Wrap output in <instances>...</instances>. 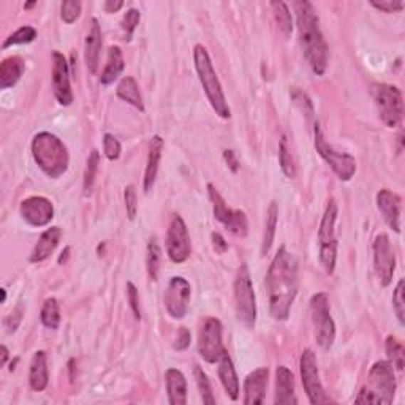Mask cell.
Returning a JSON list of instances; mask_svg holds the SVG:
<instances>
[{"label": "cell", "mask_w": 405, "mask_h": 405, "mask_svg": "<svg viewBox=\"0 0 405 405\" xmlns=\"http://www.w3.org/2000/svg\"><path fill=\"white\" fill-rule=\"evenodd\" d=\"M160 258H162V251L159 247V243L155 239H151L147 244V257H146L147 274H149V277H151V280L159 279Z\"/></svg>", "instance_id": "36"}, {"label": "cell", "mask_w": 405, "mask_h": 405, "mask_svg": "<svg viewBox=\"0 0 405 405\" xmlns=\"http://www.w3.org/2000/svg\"><path fill=\"white\" fill-rule=\"evenodd\" d=\"M208 194H209V200L212 203L214 217L225 226L226 230L233 233L234 236L246 238L248 233V220L246 212L239 209H231L223 200V196L219 194V190L212 186V184H208Z\"/></svg>", "instance_id": "11"}, {"label": "cell", "mask_w": 405, "mask_h": 405, "mask_svg": "<svg viewBox=\"0 0 405 405\" xmlns=\"http://www.w3.org/2000/svg\"><path fill=\"white\" fill-rule=\"evenodd\" d=\"M194 375H195L198 389H200V396L203 399V404L216 405V397H214V394H212L211 382L208 379V375H206V372L203 371V367L195 366L194 367Z\"/></svg>", "instance_id": "37"}, {"label": "cell", "mask_w": 405, "mask_h": 405, "mask_svg": "<svg viewBox=\"0 0 405 405\" xmlns=\"http://www.w3.org/2000/svg\"><path fill=\"white\" fill-rule=\"evenodd\" d=\"M339 214L337 203L334 198L328 201L318 228V246H320V265L323 271L331 275L336 269L337 260V238H336V220Z\"/></svg>", "instance_id": "6"}, {"label": "cell", "mask_w": 405, "mask_h": 405, "mask_svg": "<svg viewBox=\"0 0 405 405\" xmlns=\"http://www.w3.org/2000/svg\"><path fill=\"white\" fill-rule=\"evenodd\" d=\"M268 367H258L246 377L244 382V404L260 405L265 402L266 386H268Z\"/></svg>", "instance_id": "20"}, {"label": "cell", "mask_w": 405, "mask_h": 405, "mask_svg": "<svg viewBox=\"0 0 405 405\" xmlns=\"http://www.w3.org/2000/svg\"><path fill=\"white\" fill-rule=\"evenodd\" d=\"M291 100L295 102L296 106H300V110L309 119L314 117V105H312V100L309 98V95L305 94V92L300 90L298 88H293L291 89Z\"/></svg>", "instance_id": "43"}, {"label": "cell", "mask_w": 405, "mask_h": 405, "mask_svg": "<svg viewBox=\"0 0 405 405\" xmlns=\"http://www.w3.org/2000/svg\"><path fill=\"white\" fill-rule=\"evenodd\" d=\"M165 246L169 260L176 263V265H181V263H186L189 260L191 253V241L187 225L179 214H174L172 222H169Z\"/></svg>", "instance_id": "14"}, {"label": "cell", "mask_w": 405, "mask_h": 405, "mask_svg": "<svg viewBox=\"0 0 405 405\" xmlns=\"http://www.w3.org/2000/svg\"><path fill=\"white\" fill-rule=\"evenodd\" d=\"M140 21H141V13L137 9L127 10L122 18V23H120V27H122L124 37L127 41H130L133 38V33L137 31Z\"/></svg>", "instance_id": "40"}, {"label": "cell", "mask_w": 405, "mask_h": 405, "mask_svg": "<svg viewBox=\"0 0 405 405\" xmlns=\"http://www.w3.org/2000/svg\"><path fill=\"white\" fill-rule=\"evenodd\" d=\"M62 238V230L59 226H51L46 231L41 233L38 243L35 244L33 251L29 257L31 263H41L51 257V253L58 248Z\"/></svg>", "instance_id": "25"}, {"label": "cell", "mask_w": 405, "mask_h": 405, "mask_svg": "<svg viewBox=\"0 0 405 405\" xmlns=\"http://www.w3.org/2000/svg\"><path fill=\"white\" fill-rule=\"evenodd\" d=\"M21 217L33 228H41L51 223L54 219V206L45 196H29L19 206Z\"/></svg>", "instance_id": "17"}, {"label": "cell", "mask_w": 405, "mask_h": 405, "mask_svg": "<svg viewBox=\"0 0 405 405\" xmlns=\"http://www.w3.org/2000/svg\"><path fill=\"white\" fill-rule=\"evenodd\" d=\"M37 5V2H29V4H24V10H31L33 6Z\"/></svg>", "instance_id": "56"}, {"label": "cell", "mask_w": 405, "mask_h": 405, "mask_svg": "<svg viewBox=\"0 0 405 405\" xmlns=\"http://www.w3.org/2000/svg\"><path fill=\"white\" fill-rule=\"evenodd\" d=\"M163 146H165V141L160 137V135H155L152 137L151 143H149V154H147V163H146V173H144V181H143V189L144 194H149L154 189L155 179H157L160 160H162V152Z\"/></svg>", "instance_id": "23"}, {"label": "cell", "mask_w": 405, "mask_h": 405, "mask_svg": "<svg viewBox=\"0 0 405 405\" xmlns=\"http://www.w3.org/2000/svg\"><path fill=\"white\" fill-rule=\"evenodd\" d=\"M32 157L38 168L51 179H59L70 165L68 149L61 138L49 132H40L32 140Z\"/></svg>", "instance_id": "3"}, {"label": "cell", "mask_w": 405, "mask_h": 405, "mask_svg": "<svg viewBox=\"0 0 405 405\" xmlns=\"http://www.w3.org/2000/svg\"><path fill=\"white\" fill-rule=\"evenodd\" d=\"M371 5L377 10H380L383 13H388V15L389 13H399L404 10V6H405L402 0H380V2L372 0Z\"/></svg>", "instance_id": "46"}, {"label": "cell", "mask_w": 405, "mask_h": 405, "mask_svg": "<svg viewBox=\"0 0 405 405\" xmlns=\"http://www.w3.org/2000/svg\"><path fill=\"white\" fill-rule=\"evenodd\" d=\"M310 315L315 328V339L320 348L328 352L336 340V323L331 317L328 296L323 291L310 298Z\"/></svg>", "instance_id": "9"}, {"label": "cell", "mask_w": 405, "mask_h": 405, "mask_svg": "<svg viewBox=\"0 0 405 405\" xmlns=\"http://www.w3.org/2000/svg\"><path fill=\"white\" fill-rule=\"evenodd\" d=\"M404 279L397 282V285L394 288L393 293V307L396 312V317L399 320V323L404 326L405 325V300H404Z\"/></svg>", "instance_id": "44"}, {"label": "cell", "mask_w": 405, "mask_h": 405, "mask_svg": "<svg viewBox=\"0 0 405 405\" xmlns=\"http://www.w3.org/2000/svg\"><path fill=\"white\" fill-rule=\"evenodd\" d=\"M372 97L379 110L382 122L388 129H396L399 127L404 119V98L402 92L396 86L385 83L372 84Z\"/></svg>", "instance_id": "8"}, {"label": "cell", "mask_w": 405, "mask_h": 405, "mask_svg": "<svg viewBox=\"0 0 405 405\" xmlns=\"http://www.w3.org/2000/svg\"><path fill=\"white\" fill-rule=\"evenodd\" d=\"M26 63L19 56H10L0 63V89H10L16 86L21 76L24 75Z\"/></svg>", "instance_id": "28"}, {"label": "cell", "mask_w": 405, "mask_h": 405, "mask_svg": "<svg viewBox=\"0 0 405 405\" xmlns=\"http://www.w3.org/2000/svg\"><path fill=\"white\" fill-rule=\"evenodd\" d=\"M385 347H386V354H388L391 366L396 367L397 371H402L404 362H405V350H404V345L401 340L394 336H388Z\"/></svg>", "instance_id": "34"}, {"label": "cell", "mask_w": 405, "mask_h": 405, "mask_svg": "<svg viewBox=\"0 0 405 405\" xmlns=\"http://www.w3.org/2000/svg\"><path fill=\"white\" fill-rule=\"evenodd\" d=\"M35 38H37V31H35L32 26H23L4 41L2 48L6 49L10 46H16V45H29Z\"/></svg>", "instance_id": "38"}, {"label": "cell", "mask_w": 405, "mask_h": 405, "mask_svg": "<svg viewBox=\"0 0 405 405\" xmlns=\"http://www.w3.org/2000/svg\"><path fill=\"white\" fill-rule=\"evenodd\" d=\"M211 239H212V247H214V251L217 253H225L228 251V244H226V241L220 233H212Z\"/></svg>", "instance_id": "50"}, {"label": "cell", "mask_w": 405, "mask_h": 405, "mask_svg": "<svg viewBox=\"0 0 405 405\" xmlns=\"http://www.w3.org/2000/svg\"><path fill=\"white\" fill-rule=\"evenodd\" d=\"M81 9L83 5L81 2H78V0H67V2H63L61 6V16L63 23L65 24L76 23V19L81 16Z\"/></svg>", "instance_id": "41"}, {"label": "cell", "mask_w": 405, "mask_h": 405, "mask_svg": "<svg viewBox=\"0 0 405 405\" xmlns=\"http://www.w3.org/2000/svg\"><path fill=\"white\" fill-rule=\"evenodd\" d=\"M194 62H195L198 78H200L204 94L206 97H208L212 110L216 111V115L219 117L230 119L231 110L228 106V102H226L222 84H220L214 65H212L208 49H206L203 45H196L194 48Z\"/></svg>", "instance_id": "5"}, {"label": "cell", "mask_w": 405, "mask_h": 405, "mask_svg": "<svg viewBox=\"0 0 405 405\" xmlns=\"http://www.w3.org/2000/svg\"><path fill=\"white\" fill-rule=\"evenodd\" d=\"M127 298H129V303H130V307L133 315L137 320H141V307H140V296H138V290L137 287L133 285L132 282L127 283Z\"/></svg>", "instance_id": "47"}, {"label": "cell", "mask_w": 405, "mask_h": 405, "mask_svg": "<svg viewBox=\"0 0 405 405\" xmlns=\"http://www.w3.org/2000/svg\"><path fill=\"white\" fill-rule=\"evenodd\" d=\"M102 27L98 24V19L92 18L90 31L86 37V45H84V59H86V67L89 73L94 75L100 62V51H102Z\"/></svg>", "instance_id": "22"}, {"label": "cell", "mask_w": 405, "mask_h": 405, "mask_svg": "<svg viewBox=\"0 0 405 405\" xmlns=\"http://www.w3.org/2000/svg\"><path fill=\"white\" fill-rule=\"evenodd\" d=\"M23 309L21 307H16L15 310L11 312V314L5 318V322H4V326H5V330L9 334L11 332H15L18 328H19V325L21 322H23Z\"/></svg>", "instance_id": "48"}, {"label": "cell", "mask_w": 405, "mask_h": 405, "mask_svg": "<svg viewBox=\"0 0 405 405\" xmlns=\"http://www.w3.org/2000/svg\"><path fill=\"white\" fill-rule=\"evenodd\" d=\"M377 208L389 228L401 233V196L393 190L383 189L377 194Z\"/></svg>", "instance_id": "19"}, {"label": "cell", "mask_w": 405, "mask_h": 405, "mask_svg": "<svg viewBox=\"0 0 405 405\" xmlns=\"http://www.w3.org/2000/svg\"><path fill=\"white\" fill-rule=\"evenodd\" d=\"M68 367H70V379H75V359H70L68 362Z\"/></svg>", "instance_id": "54"}, {"label": "cell", "mask_w": 405, "mask_h": 405, "mask_svg": "<svg viewBox=\"0 0 405 405\" xmlns=\"http://www.w3.org/2000/svg\"><path fill=\"white\" fill-rule=\"evenodd\" d=\"M0 291H2V303H5L6 301V290L2 288Z\"/></svg>", "instance_id": "57"}, {"label": "cell", "mask_w": 405, "mask_h": 405, "mask_svg": "<svg viewBox=\"0 0 405 405\" xmlns=\"http://www.w3.org/2000/svg\"><path fill=\"white\" fill-rule=\"evenodd\" d=\"M124 6L122 0H106L103 4V10L106 13H117Z\"/></svg>", "instance_id": "52"}, {"label": "cell", "mask_w": 405, "mask_h": 405, "mask_svg": "<svg viewBox=\"0 0 405 405\" xmlns=\"http://www.w3.org/2000/svg\"><path fill=\"white\" fill-rule=\"evenodd\" d=\"M40 320L45 328L56 331L61 325V309L56 298H48L40 312Z\"/></svg>", "instance_id": "32"}, {"label": "cell", "mask_w": 405, "mask_h": 405, "mask_svg": "<svg viewBox=\"0 0 405 405\" xmlns=\"http://www.w3.org/2000/svg\"><path fill=\"white\" fill-rule=\"evenodd\" d=\"M49 372H48V354L43 350L35 352L29 369V385L33 391L41 393L48 388Z\"/></svg>", "instance_id": "26"}, {"label": "cell", "mask_w": 405, "mask_h": 405, "mask_svg": "<svg viewBox=\"0 0 405 405\" xmlns=\"http://www.w3.org/2000/svg\"><path fill=\"white\" fill-rule=\"evenodd\" d=\"M68 252H70V247H67V248H65V251H63V252H62L61 258H59V265H62V263L67 260V257H68Z\"/></svg>", "instance_id": "55"}, {"label": "cell", "mask_w": 405, "mask_h": 405, "mask_svg": "<svg viewBox=\"0 0 405 405\" xmlns=\"http://www.w3.org/2000/svg\"><path fill=\"white\" fill-rule=\"evenodd\" d=\"M223 326L222 322L216 317H209L204 320L201 326L200 336H198V353L201 358L209 362V364H216L222 354L226 352L223 347Z\"/></svg>", "instance_id": "13"}, {"label": "cell", "mask_w": 405, "mask_h": 405, "mask_svg": "<svg viewBox=\"0 0 405 405\" xmlns=\"http://www.w3.org/2000/svg\"><path fill=\"white\" fill-rule=\"evenodd\" d=\"M271 6L275 21L279 23V27L282 29L283 35L290 37L291 32H293V18H291L288 5L285 2H271Z\"/></svg>", "instance_id": "35"}, {"label": "cell", "mask_w": 405, "mask_h": 405, "mask_svg": "<svg viewBox=\"0 0 405 405\" xmlns=\"http://www.w3.org/2000/svg\"><path fill=\"white\" fill-rule=\"evenodd\" d=\"M315 149L320 157L328 163L330 168L336 173L340 181H350L354 173H357V160H354L353 155L347 152H337L336 149L330 146L318 122L315 124Z\"/></svg>", "instance_id": "10"}, {"label": "cell", "mask_w": 405, "mask_h": 405, "mask_svg": "<svg viewBox=\"0 0 405 405\" xmlns=\"http://www.w3.org/2000/svg\"><path fill=\"white\" fill-rule=\"evenodd\" d=\"M124 68H125V61L122 51H120L119 46H111L108 51V63H106V67L100 76L102 86H111V84L120 76V73L124 72Z\"/></svg>", "instance_id": "30"}, {"label": "cell", "mask_w": 405, "mask_h": 405, "mask_svg": "<svg viewBox=\"0 0 405 405\" xmlns=\"http://www.w3.org/2000/svg\"><path fill=\"white\" fill-rule=\"evenodd\" d=\"M125 198V209H127V217H129L130 222H133L137 219L138 214V196H137V189L133 186H127L124 191Z\"/></svg>", "instance_id": "45"}, {"label": "cell", "mask_w": 405, "mask_h": 405, "mask_svg": "<svg viewBox=\"0 0 405 405\" xmlns=\"http://www.w3.org/2000/svg\"><path fill=\"white\" fill-rule=\"evenodd\" d=\"M103 152L106 155V159L111 162H116L120 157V152H122V146H120V141L111 133L103 135Z\"/></svg>", "instance_id": "42"}, {"label": "cell", "mask_w": 405, "mask_h": 405, "mask_svg": "<svg viewBox=\"0 0 405 405\" xmlns=\"http://www.w3.org/2000/svg\"><path fill=\"white\" fill-rule=\"evenodd\" d=\"M223 160L226 162V165L231 169L233 173H238L239 172V160L236 157V154H234L231 149H225L223 151Z\"/></svg>", "instance_id": "51"}, {"label": "cell", "mask_w": 405, "mask_h": 405, "mask_svg": "<svg viewBox=\"0 0 405 405\" xmlns=\"http://www.w3.org/2000/svg\"><path fill=\"white\" fill-rule=\"evenodd\" d=\"M374 268L382 287H389L396 271V255L386 233L377 234L374 241Z\"/></svg>", "instance_id": "16"}, {"label": "cell", "mask_w": 405, "mask_h": 405, "mask_svg": "<svg viewBox=\"0 0 405 405\" xmlns=\"http://www.w3.org/2000/svg\"><path fill=\"white\" fill-rule=\"evenodd\" d=\"M300 371H301V380H303L304 391H305V394H307L309 402L312 405L332 402L331 397L325 393L322 380H320L317 357L310 348H305L301 354Z\"/></svg>", "instance_id": "12"}, {"label": "cell", "mask_w": 405, "mask_h": 405, "mask_svg": "<svg viewBox=\"0 0 405 405\" xmlns=\"http://www.w3.org/2000/svg\"><path fill=\"white\" fill-rule=\"evenodd\" d=\"M275 405H296L298 397L295 393V377L287 366L275 369Z\"/></svg>", "instance_id": "21"}, {"label": "cell", "mask_w": 405, "mask_h": 405, "mask_svg": "<svg viewBox=\"0 0 405 405\" xmlns=\"http://www.w3.org/2000/svg\"><path fill=\"white\" fill-rule=\"evenodd\" d=\"M397 389V382L394 375V367L389 361H377L371 367L367 375V385L354 399V404H374L388 405L393 402Z\"/></svg>", "instance_id": "4"}, {"label": "cell", "mask_w": 405, "mask_h": 405, "mask_svg": "<svg viewBox=\"0 0 405 405\" xmlns=\"http://www.w3.org/2000/svg\"><path fill=\"white\" fill-rule=\"evenodd\" d=\"M53 92L59 105L70 106L73 103L68 62L65 59V56L59 51L53 53Z\"/></svg>", "instance_id": "18"}, {"label": "cell", "mask_w": 405, "mask_h": 405, "mask_svg": "<svg viewBox=\"0 0 405 405\" xmlns=\"http://www.w3.org/2000/svg\"><path fill=\"white\" fill-rule=\"evenodd\" d=\"M300 279H298V261L293 253L282 246L266 273V290L269 298V312L277 322H287L293 305Z\"/></svg>", "instance_id": "1"}, {"label": "cell", "mask_w": 405, "mask_h": 405, "mask_svg": "<svg viewBox=\"0 0 405 405\" xmlns=\"http://www.w3.org/2000/svg\"><path fill=\"white\" fill-rule=\"evenodd\" d=\"M98 165H100V154H98L97 149H94V151L89 154L88 163H86V172H84V181H83L84 196H89L92 194V189H94L95 177L98 172Z\"/></svg>", "instance_id": "33"}, {"label": "cell", "mask_w": 405, "mask_h": 405, "mask_svg": "<svg viewBox=\"0 0 405 405\" xmlns=\"http://www.w3.org/2000/svg\"><path fill=\"white\" fill-rule=\"evenodd\" d=\"M190 298L191 287L189 280L181 275L172 277L168 282L165 296H163L168 315L174 320H182L186 317L190 307Z\"/></svg>", "instance_id": "15"}, {"label": "cell", "mask_w": 405, "mask_h": 405, "mask_svg": "<svg viewBox=\"0 0 405 405\" xmlns=\"http://www.w3.org/2000/svg\"><path fill=\"white\" fill-rule=\"evenodd\" d=\"M279 163H280V169L282 173L285 174L288 179H293L296 176V165L293 160V155H291L287 140L282 138L280 140V146H279Z\"/></svg>", "instance_id": "39"}, {"label": "cell", "mask_w": 405, "mask_h": 405, "mask_svg": "<svg viewBox=\"0 0 405 405\" xmlns=\"http://www.w3.org/2000/svg\"><path fill=\"white\" fill-rule=\"evenodd\" d=\"M296 24L300 32V45L303 54L307 61L312 72L317 76L325 75L328 68L330 48L320 29V19L314 5L307 0H298L295 2Z\"/></svg>", "instance_id": "2"}, {"label": "cell", "mask_w": 405, "mask_h": 405, "mask_svg": "<svg viewBox=\"0 0 405 405\" xmlns=\"http://www.w3.org/2000/svg\"><path fill=\"white\" fill-rule=\"evenodd\" d=\"M116 95L120 98V100H124L129 105H132L133 108H137L138 111L144 112L143 95H141L138 83L133 76H124L122 80L119 81L117 89H116Z\"/></svg>", "instance_id": "29"}, {"label": "cell", "mask_w": 405, "mask_h": 405, "mask_svg": "<svg viewBox=\"0 0 405 405\" xmlns=\"http://www.w3.org/2000/svg\"><path fill=\"white\" fill-rule=\"evenodd\" d=\"M190 342H191L190 331L187 328H179V332H177V339H176V342L173 344V348L177 352L187 350Z\"/></svg>", "instance_id": "49"}, {"label": "cell", "mask_w": 405, "mask_h": 405, "mask_svg": "<svg viewBox=\"0 0 405 405\" xmlns=\"http://www.w3.org/2000/svg\"><path fill=\"white\" fill-rule=\"evenodd\" d=\"M233 290L238 320L246 328L253 330L255 323H257V296H255L252 275L246 263H243L238 269Z\"/></svg>", "instance_id": "7"}, {"label": "cell", "mask_w": 405, "mask_h": 405, "mask_svg": "<svg viewBox=\"0 0 405 405\" xmlns=\"http://www.w3.org/2000/svg\"><path fill=\"white\" fill-rule=\"evenodd\" d=\"M217 364H219L217 374H219L220 383H222V386L225 389V393L228 394L231 401H238L239 399V379H238L236 369H234L233 359L230 357L228 350L222 354V358L219 359Z\"/></svg>", "instance_id": "24"}, {"label": "cell", "mask_w": 405, "mask_h": 405, "mask_svg": "<svg viewBox=\"0 0 405 405\" xmlns=\"http://www.w3.org/2000/svg\"><path fill=\"white\" fill-rule=\"evenodd\" d=\"M168 402L172 405H186L187 404V380L181 371L177 369H168L165 374Z\"/></svg>", "instance_id": "27"}, {"label": "cell", "mask_w": 405, "mask_h": 405, "mask_svg": "<svg viewBox=\"0 0 405 405\" xmlns=\"http://www.w3.org/2000/svg\"><path fill=\"white\" fill-rule=\"evenodd\" d=\"M0 354H2V361H0V366L5 367V366H6V361H9V358H10L9 348H6L5 345L0 347Z\"/></svg>", "instance_id": "53"}, {"label": "cell", "mask_w": 405, "mask_h": 405, "mask_svg": "<svg viewBox=\"0 0 405 405\" xmlns=\"http://www.w3.org/2000/svg\"><path fill=\"white\" fill-rule=\"evenodd\" d=\"M277 220H279V206L275 201H271L266 212V225H265V234H263V243H261V257L268 255L271 251L275 239V230H277Z\"/></svg>", "instance_id": "31"}]
</instances>
